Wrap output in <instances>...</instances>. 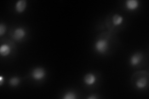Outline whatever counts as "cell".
Instances as JSON below:
<instances>
[{
    "label": "cell",
    "mask_w": 149,
    "mask_h": 99,
    "mask_svg": "<svg viewBox=\"0 0 149 99\" xmlns=\"http://www.w3.org/2000/svg\"><path fill=\"white\" fill-rule=\"evenodd\" d=\"M77 98L76 93L72 91H68L64 94L63 99H75Z\"/></svg>",
    "instance_id": "12"
},
{
    "label": "cell",
    "mask_w": 149,
    "mask_h": 99,
    "mask_svg": "<svg viewBox=\"0 0 149 99\" xmlns=\"http://www.w3.org/2000/svg\"><path fill=\"white\" fill-rule=\"evenodd\" d=\"M46 75L45 70L42 68H36L31 72V77L36 81L43 79Z\"/></svg>",
    "instance_id": "2"
},
{
    "label": "cell",
    "mask_w": 149,
    "mask_h": 99,
    "mask_svg": "<svg viewBox=\"0 0 149 99\" xmlns=\"http://www.w3.org/2000/svg\"><path fill=\"white\" fill-rule=\"evenodd\" d=\"M11 51V47L8 45H2L0 47V55L3 57H6L10 54Z\"/></svg>",
    "instance_id": "8"
},
{
    "label": "cell",
    "mask_w": 149,
    "mask_h": 99,
    "mask_svg": "<svg viewBox=\"0 0 149 99\" xmlns=\"http://www.w3.org/2000/svg\"><path fill=\"white\" fill-rule=\"evenodd\" d=\"M139 6V2L137 0H127L125 1V7L129 11H134Z\"/></svg>",
    "instance_id": "7"
},
{
    "label": "cell",
    "mask_w": 149,
    "mask_h": 99,
    "mask_svg": "<svg viewBox=\"0 0 149 99\" xmlns=\"http://www.w3.org/2000/svg\"><path fill=\"white\" fill-rule=\"evenodd\" d=\"M95 48L96 51L99 53H105L109 48L108 42L104 39L97 40L95 44Z\"/></svg>",
    "instance_id": "1"
},
{
    "label": "cell",
    "mask_w": 149,
    "mask_h": 99,
    "mask_svg": "<svg viewBox=\"0 0 149 99\" xmlns=\"http://www.w3.org/2000/svg\"><path fill=\"white\" fill-rule=\"evenodd\" d=\"M21 82V79L17 76H14L11 78L9 81V85L12 87H17L19 86Z\"/></svg>",
    "instance_id": "11"
},
{
    "label": "cell",
    "mask_w": 149,
    "mask_h": 99,
    "mask_svg": "<svg viewBox=\"0 0 149 99\" xmlns=\"http://www.w3.org/2000/svg\"><path fill=\"white\" fill-rule=\"evenodd\" d=\"M83 81L84 82L87 86H93L94 85L96 81V77L94 74H93L91 73H87L85 74V76L83 78Z\"/></svg>",
    "instance_id": "5"
},
{
    "label": "cell",
    "mask_w": 149,
    "mask_h": 99,
    "mask_svg": "<svg viewBox=\"0 0 149 99\" xmlns=\"http://www.w3.org/2000/svg\"><path fill=\"white\" fill-rule=\"evenodd\" d=\"M148 85V81L147 79L144 78H142L137 80V81L136 84V86L139 89H145Z\"/></svg>",
    "instance_id": "9"
},
{
    "label": "cell",
    "mask_w": 149,
    "mask_h": 99,
    "mask_svg": "<svg viewBox=\"0 0 149 99\" xmlns=\"http://www.w3.org/2000/svg\"><path fill=\"white\" fill-rule=\"evenodd\" d=\"M6 26L3 24H0V35L3 36L4 33L6 32Z\"/></svg>",
    "instance_id": "13"
},
{
    "label": "cell",
    "mask_w": 149,
    "mask_h": 99,
    "mask_svg": "<svg viewBox=\"0 0 149 99\" xmlns=\"http://www.w3.org/2000/svg\"><path fill=\"white\" fill-rule=\"evenodd\" d=\"M123 17L121 16L119 14H115L113 16V18H112V21H113V24L115 26H118L120 25L123 22Z\"/></svg>",
    "instance_id": "10"
},
{
    "label": "cell",
    "mask_w": 149,
    "mask_h": 99,
    "mask_svg": "<svg viewBox=\"0 0 149 99\" xmlns=\"http://www.w3.org/2000/svg\"><path fill=\"white\" fill-rule=\"evenodd\" d=\"M27 7V1L26 0H19L15 4V9L16 12L22 13L24 12Z\"/></svg>",
    "instance_id": "6"
},
{
    "label": "cell",
    "mask_w": 149,
    "mask_h": 99,
    "mask_svg": "<svg viewBox=\"0 0 149 99\" xmlns=\"http://www.w3.org/2000/svg\"><path fill=\"white\" fill-rule=\"evenodd\" d=\"M4 78L2 76H0V86H3V83H4Z\"/></svg>",
    "instance_id": "14"
},
{
    "label": "cell",
    "mask_w": 149,
    "mask_h": 99,
    "mask_svg": "<svg viewBox=\"0 0 149 99\" xmlns=\"http://www.w3.org/2000/svg\"><path fill=\"white\" fill-rule=\"evenodd\" d=\"M88 99H96L97 98V97L95 96H89L88 97Z\"/></svg>",
    "instance_id": "15"
},
{
    "label": "cell",
    "mask_w": 149,
    "mask_h": 99,
    "mask_svg": "<svg viewBox=\"0 0 149 99\" xmlns=\"http://www.w3.org/2000/svg\"><path fill=\"white\" fill-rule=\"evenodd\" d=\"M26 35V32L22 27H18L14 31L13 37L16 41H20L25 37Z\"/></svg>",
    "instance_id": "3"
},
{
    "label": "cell",
    "mask_w": 149,
    "mask_h": 99,
    "mask_svg": "<svg viewBox=\"0 0 149 99\" xmlns=\"http://www.w3.org/2000/svg\"><path fill=\"white\" fill-rule=\"evenodd\" d=\"M142 58L143 56L142 53L139 52L135 53L131 56V57L130 58V64L132 66H136L138 65L139 63H141Z\"/></svg>",
    "instance_id": "4"
}]
</instances>
